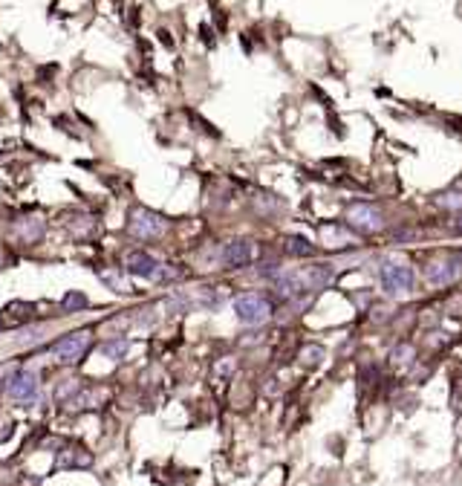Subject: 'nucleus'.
<instances>
[{"mask_svg": "<svg viewBox=\"0 0 462 486\" xmlns=\"http://www.w3.org/2000/svg\"><path fill=\"white\" fill-rule=\"evenodd\" d=\"M159 266H162V263L153 258L150 252H145V249H133V252L125 258V269L130 272V275H136V278H150V281H157Z\"/></svg>", "mask_w": 462, "mask_h": 486, "instance_id": "1a4fd4ad", "label": "nucleus"}, {"mask_svg": "<svg viewBox=\"0 0 462 486\" xmlns=\"http://www.w3.org/2000/svg\"><path fill=\"white\" fill-rule=\"evenodd\" d=\"M347 226L355 229V232H364V235H376L384 229V220H382V211L376 206H367V203H358L347 211Z\"/></svg>", "mask_w": 462, "mask_h": 486, "instance_id": "39448f33", "label": "nucleus"}, {"mask_svg": "<svg viewBox=\"0 0 462 486\" xmlns=\"http://www.w3.org/2000/svg\"><path fill=\"white\" fill-rule=\"evenodd\" d=\"M128 232L139 240H153V237H159L165 232V218L157 215V211H150L145 206L133 208L130 211V218H128Z\"/></svg>", "mask_w": 462, "mask_h": 486, "instance_id": "7ed1b4c3", "label": "nucleus"}, {"mask_svg": "<svg viewBox=\"0 0 462 486\" xmlns=\"http://www.w3.org/2000/svg\"><path fill=\"white\" fill-rule=\"evenodd\" d=\"M6 393L15 403H32L38 397V377L32 371H15L6 385Z\"/></svg>", "mask_w": 462, "mask_h": 486, "instance_id": "6e6552de", "label": "nucleus"}, {"mask_svg": "<svg viewBox=\"0 0 462 486\" xmlns=\"http://www.w3.org/2000/svg\"><path fill=\"white\" fill-rule=\"evenodd\" d=\"M234 313H237V319L243 324L260 327V324H266L272 319L274 307H272V301L266 295H260V292H245V295H240L234 301Z\"/></svg>", "mask_w": 462, "mask_h": 486, "instance_id": "f03ea898", "label": "nucleus"}, {"mask_svg": "<svg viewBox=\"0 0 462 486\" xmlns=\"http://www.w3.org/2000/svg\"><path fill=\"white\" fill-rule=\"evenodd\" d=\"M90 342H92V333H90V330H75V333H70V336L61 339V342L52 348V353H55V359H58L61 364H78V362L87 356Z\"/></svg>", "mask_w": 462, "mask_h": 486, "instance_id": "20e7f679", "label": "nucleus"}, {"mask_svg": "<svg viewBox=\"0 0 462 486\" xmlns=\"http://www.w3.org/2000/svg\"><path fill=\"white\" fill-rule=\"evenodd\" d=\"M284 249L292 258H312L315 255V243H310V240L300 237V235H289L286 243H284Z\"/></svg>", "mask_w": 462, "mask_h": 486, "instance_id": "9b49d317", "label": "nucleus"}, {"mask_svg": "<svg viewBox=\"0 0 462 486\" xmlns=\"http://www.w3.org/2000/svg\"><path fill=\"white\" fill-rule=\"evenodd\" d=\"M413 345H399L396 350H393V362L396 364H408V362H413Z\"/></svg>", "mask_w": 462, "mask_h": 486, "instance_id": "2eb2a0df", "label": "nucleus"}, {"mask_svg": "<svg viewBox=\"0 0 462 486\" xmlns=\"http://www.w3.org/2000/svg\"><path fill=\"white\" fill-rule=\"evenodd\" d=\"M437 203H439L442 208H456V211H462V194H456V191L437 197Z\"/></svg>", "mask_w": 462, "mask_h": 486, "instance_id": "dca6fc26", "label": "nucleus"}, {"mask_svg": "<svg viewBox=\"0 0 462 486\" xmlns=\"http://www.w3.org/2000/svg\"><path fill=\"white\" fill-rule=\"evenodd\" d=\"M41 333H44L41 327H26V330L20 333V342H23V345H32V342L41 339Z\"/></svg>", "mask_w": 462, "mask_h": 486, "instance_id": "f3484780", "label": "nucleus"}, {"mask_svg": "<svg viewBox=\"0 0 462 486\" xmlns=\"http://www.w3.org/2000/svg\"><path fill=\"white\" fill-rule=\"evenodd\" d=\"M220 261H223V266H229V269H243V266H249V263L255 261V243L245 240V237L229 240L226 247L220 249Z\"/></svg>", "mask_w": 462, "mask_h": 486, "instance_id": "0eeeda50", "label": "nucleus"}, {"mask_svg": "<svg viewBox=\"0 0 462 486\" xmlns=\"http://www.w3.org/2000/svg\"><path fill=\"white\" fill-rule=\"evenodd\" d=\"M454 232H456V235H462V211L454 218Z\"/></svg>", "mask_w": 462, "mask_h": 486, "instance_id": "6ab92c4d", "label": "nucleus"}, {"mask_svg": "<svg viewBox=\"0 0 462 486\" xmlns=\"http://www.w3.org/2000/svg\"><path fill=\"white\" fill-rule=\"evenodd\" d=\"M102 278H104V284H107V287H113L116 292H130V284H128L125 278H121L118 272H102Z\"/></svg>", "mask_w": 462, "mask_h": 486, "instance_id": "ddd939ff", "label": "nucleus"}, {"mask_svg": "<svg viewBox=\"0 0 462 486\" xmlns=\"http://www.w3.org/2000/svg\"><path fill=\"white\" fill-rule=\"evenodd\" d=\"M462 258H442V261H427L425 263V281L434 287H448L459 278Z\"/></svg>", "mask_w": 462, "mask_h": 486, "instance_id": "423d86ee", "label": "nucleus"}, {"mask_svg": "<svg viewBox=\"0 0 462 486\" xmlns=\"http://www.w3.org/2000/svg\"><path fill=\"white\" fill-rule=\"evenodd\" d=\"M128 350H130V342H128L125 336H118V339H107V342L102 345V353H104L107 359H113V362L125 359V356H128Z\"/></svg>", "mask_w": 462, "mask_h": 486, "instance_id": "f8f14e48", "label": "nucleus"}, {"mask_svg": "<svg viewBox=\"0 0 462 486\" xmlns=\"http://www.w3.org/2000/svg\"><path fill=\"white\" fill-rule=\"evenodd\" d=\"M47 232V220L41 218H20L15 220V235L23 240V243H38Z\"/></svg>", "mask_w": 462, "mask_h": 486, "instance_id": "9d476101", "label": "nucleus"}, {"mask_svg": "<svg viewBox=\"0 0 462 486\" xmlns=\"http://www.w3.org/2000/svg\"><path fill=\"white\" fill-rule=\"evenodd\" d=\"M379 284L390 298H402L408 292H413L416 287V272L408 261L399 258H382L379 263Z\"/></svg>", "mask_w": 462, "mask_h": 486, "instance_id": "f257e3e1", "label": "nucleus"}, {"mask_svg": "<svg viewBox=\"0 0 462 486\" xmlns=\"http://www.w3.org/2000/svg\"><path fill=\"white\" fill-rule=\"evenodd\" d=\"M64 310H70V313H75V310H81V307H87V298L81 295V292H70V295H64Z\"/></svg>", "mask_w": 462, "mask_h": 486, "instance_id": "4468645a", "label": "nucleus"}, {"mask_svg": "<svg viewBox=\"0 0 462 486\" xmlns=\"http://www.w3.org/2000/svg\"><path fill=\"white\" fill-rule=\"evenodd\" d=\"M321 356H324V350H321L318 345H315V348H306V350H303V362H306V364H315V362H321Z\"/></svg>", "mask_w": 462, "mask_h": 486, "instance_id": "a211bd4d", "label": "nucleus"}]
</instances>
